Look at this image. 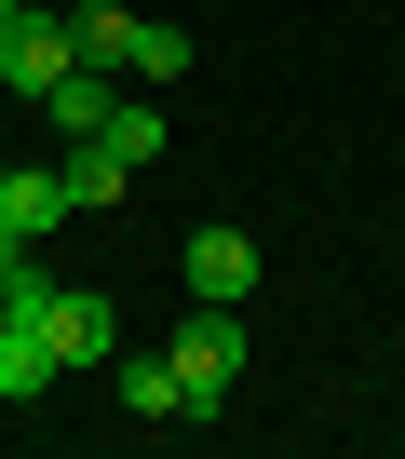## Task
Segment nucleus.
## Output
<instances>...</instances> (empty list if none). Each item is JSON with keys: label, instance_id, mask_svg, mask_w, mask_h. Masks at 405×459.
Segmentation results:
<instances>
[{"label": "nucleus", "instance_id": "7", "mask_svg": "<svg viewBox=\"0 0 405 459\" xmlns=\"http://www.w3.org/2000/svg\"><path fill=\"white\" fill-rule=\"evenodd\" d=\"M108 392H122V419H189V392H176L162 351H108Z\"/></svg>", "mask_w": 405, "mask_h": 459}, {"label": "nucleus", "instance_id": "3", "mask_svg": "<svg viewBox=\"0 0 405 459\" xmlns=\"http://www.w3.org/2000/svg\"><path fill=\"white\" fill-rule=\"evenodd\" d=\"M68 68H82V41H68V0H28V14L0 28V82H14V95H55Z\"/></svg>", "mask_w": 405, "mask_h": 459}, {"label": "nucleus", "instance_id": "6", "mask_svg": "<svg viewBox=\"0 0 405 459\" xmlns=\"http://www.w3.org/2000/svg\"><path fill=\"white\" fill-rule=\"evenodd\" d=\"M68 365H55V338L28 325V311H0V405H28V392H55Z\"/></svg>", "mask_w": 405, "mask_h": 459}, {"label": "nucleus", "instance_id": "14", "mask_svg": "<svg viewBox=\"0 0 405 459\" xmlns=\"http://www.w3.org/2000/svg\"><path fill=\"white\" fill-rule=\"evenodd\" d=\"M14 14H28V0H0V28H14Z\"/></svg>", "mask_w": 405, "mask_h": 459}, {"label": "nucleus", "instance_id": "9", "mask_svg": "<svg viewBox=\"0 0 405 459\" xmlns=\"http://www.w3.org/2000/svg\"><path fill=\"white\" fill-rule=\"evenodd\" d=\"M108 82H122V68H68V82L41 95V122H55V135H95V122H108Z\"/></svg>", "mask_w": 405, "mask_h": 459}, {"label": "nucleus", "instance_id": "11", "mask_svg": "<svg viewBox=\"0 0 405 459\" xmlns=\"http://www.w3.org/2000/svg\"><path fill=\"white\" fill-rule=\"evenodd\" d=\"M95 149H122V162H162V108H149V95H108Z\"/></svg>", "mask_w": 405, "mask_h": 459}, {"label": "nucleus", "instance_id": "2", "mask_svg": "<svg viewBox=\"0 0 405 459\" xmlns=\"http://www.w3.org/2000/svg\"><path fill=\"white\" fill-rule=\"evenodd\" d=\"M0 311H28V325L55 338V365H108V351H122L108 284H28V298H0Z\"/></svg>", "mask_w": 405, "mask_h": 459}, {"label": "nucleus", "instance_id": "13", "mask_svg": "<svg viewBox=\"0 0 405 459\" xmlns=\"http://www.w3.org/2000/svg\"><path fill=\"white\" fill-rule=\"evenodd\" d=\"M41 284V244H28V230H0V298H28Z\"/></svg>", "mask_w": 405, "mask_h": 459}, {"label": "nucleus", "instance_id": "4", "mask_svg": "<svg viewBox=\"0 0 405 459\" xmlns=\"http://www.w3.org/2000/svg\"><path fill=\"white\" fill-rule=\"evenodd\" d=\"M82 203H68V162H0V230H28V244H55Z\"/></svg>", "mask_w": 405, "mask_h": 459}, {"label": "nucleus", "instance_id": "8", "mask_svg": "<svg viewBox=\"0 0 405 459\" xmlns=\"http://www.w3.org/2000/svg\"><path fill=\"white\" fill-rule=\"evenodd\" d=\"M68 41H82V68H122L135 55V14H122V0H68Z\"/></svg>", "mask_w": 405, "mask_h": 459}, {"label": "nucleus", "instance_id": "10", "mask_svg": "<svg viewBox=\"0 0 405 459\" xmlns=\"http://www.w3.org/2000/svg\"><path fill=\"white\" fill-rule=\"evenodd\" d=\"M122 176H135L122 149H95V135H68V203H82V216H108V203H122Z\"/></svg>", "mask_w": 405, "mask_h": 459}, {"label": "nucleus", "instance_id": "5", "mask_svg": "<svg viewBox=\"0 0 405 459\" xmlns=\"http://www.w3.org/2000/svg\"><path fill=\"white\" fill-rule=\"evenodd\" d=\"M176 271H189V298H230V311L257 298V244H244V230H189Z\"/></svg>", "mask_w": 405, "mask_h": 459}, {"label": "nucleus", "instance_id": "12", "mask_svg": "<svg viewBox=\"0 0 405 459\" xmlns=\"http://www.w3.org/2000/svg\"><path fill=\"white\" fill-rule=\"evenodd\" d=\"M189 68V28H162V14H135V55H122V82H176Z\"/></svg>", "mask_w": 405, "mask_h": 459}, {"label": "nucleus", "instance_id": "1", "mask_svg": "<svg viewBox=\"0 0 405 459\" xmlns=\"http://www.w3.org/2000/svg\"><path fill=\"white\" fill-rule=\"evenodd\" d=\"M162 365H176L189 419H217V405H230V378H244V311H230V298H189V311H176V338H162Z\"/></svg>", "mask_w": 405, "mask_h": 459}]
</instances>
